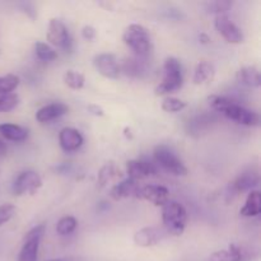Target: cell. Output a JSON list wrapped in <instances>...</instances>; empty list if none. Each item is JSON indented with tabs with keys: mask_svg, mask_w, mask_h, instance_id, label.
Segmentation results:
<instances>
[{
	"mask_svg": "<svg viewBox=\"0 0 261 261\" xmlns=\"http://www.w3.org/2000/svg\"><path fill=\"white\" fill-rule=\"evenodd\" d=\"M116 175V166L114 162H107L98 171V184L101 188L106 186Z\"/></svg>",
	"mask_w": 261,
	"mask_h": 261,
	"instance_id": "f1b7e54d",
	"label": "cell"
},
{
	"mask_svg": "<svg viewBox=\"0 0 261 261\" xmlns=\"http://www.w3.org/2000/svg\"><path fill=\"white\" fill-rule=\"evenodd\" d=\"M35 55L41 61H54L58 59V53L48 43L37 41L35 43Z\"/></svg>",
	"mask_w": 261,
	"mask_h": 261,
	"instance_id": "d4e9b609",
	"label": "cell"
},
{
	"mask_svg": "<svg viewBox=\"0 0 261 261\" xmlns=\"http://www.w3.org/2000/svg\"><path fill=\"white\" fill-rule=\"evenodd\" d=\"M232 7V2L229 0H217V2H211L206 4V9L209 13H214L217 15L224 14L229 8Z\"/></svg>",
	"mask_w": 261,
	"mask_h": 261,
	"instance_id": "1f68e13d",
	"label": "cell"
},
{
	"mask_svg": "<svg viewBox=\"0 0 261 261\" xmlns=\"http://www.w3.org/2000/svg\"><path fill=\"white\" fill-rule=\"evenodd\" d=\"M76 226H78V222L74 217L66 216L63 217L60 221L56 224V232L60 236H68V234H71L74 231H75Z\"/></svg>",
	"mask_w": 261,
	"mask_h": 261,
	"instance_id": "83f0119b",
	"label": "cell"
},
{
	"mask_svg": "<svg viewBox=\"0 0 261 261\" xmlns=\"http://www.w3.org/2000/svg\"><path fill=\"white\" fill-rule=\"evenodd\" d=\"M121 70L124 71L125 75L130 76V78H144L148 74L145 59L137 58V56L124 60L122 66L120 68V71Z\"/></svg>",
	"mask_w": 261,
	"mask_h": 261,
	"instance_id": "ffe728a7",
	"label": "cell"
},
{
	"mask_svg": "<svg viewBox=\"0 0 261 261\" xmlns=\"http://www.w3.org/2000/svg\"><path fill=\"white\" fill-rule=\"evenodd\" d=\"M261 213V194L260 191L252 190L247 195L244 206L240 209L242 217H257Z\"/></svg>",
	"mask_w": 261,
	"mask_h": 261,
	"instance_id": "603a6c76",
	"label": "cell"
},
{
	"mask_svg": "<svg viewBox=\"0 0 261 261\" xmlns=\"http://www.w3.org/2000/svg\"><path fill=\"white\" fill-rule=\"evenodd\" d=\"M153 160L154 165L160 166L166 172L175 176H186L188 175V168L184 165L182 161L177 157L172 149H170L166 145H158L153 152Z\"/></svg>",
	"mask_w": 261,
	"mask_h": 261,
	"instance_id": "277c9868",
	"label": "cell"
},
{
	"mask_svg": "<svg viewBox=\"0 0 261 261\" xmlns=\"http://www.w3.org/2000/svg\"><path fill=\"white\" fill-rule=\"evenodd\" d=\"M64 83L71 89H82L84 87V83H86V78L82 73H78V71L74 70H68L64 74Z\"/></svg>",
	"mask_w": 261,
	"mask_h": 261,
	"instance_id": "4316f807",
	"label": "cell"
},
{
	"mask_svg": "<svg viewBox=\"0 0 261 261\" xmlns=\"http://www.w3.org/2000/svg\"><path fill=\"white\" fill-rule=\"evenodd\" d=\"M87 110H88L89 114H92L93 116H97V117L105 116L103 109H102L101 106H98V105H89V106L87 107Z\"/></svg>",
	"mask_w": 261,
	"mask_h": 261,
	"instance_id": "e575fe53",
	"label": "cell"
},
{
	"mask_svg": "<svg viewBox=\"0 0 261 261\" xmlns=\"http://www.w3.org/2000/svg\"><path fill=\"white\" fill-rule=\"evenodd\" d=\"M93 64L97 71L107 79H117L120 76V65L112 54H98L94 56Z\"/></svg>",
	"mask_w": 261,
	"mask_h": 261,
	"instance_id": "8fae6325",
	"label": "cell"
},
{
	"mask_svg": "<svg viewBox=\"0 0 261 261\" xmlns=\"http://www.w3.org/2000/svg\"><path fill=\"white\" fill-rule=\"evenodd\" d=\"M69 111V107L65 103L61 102H54V103L46 105V106L41 107L37 112H36V120L41 124H46L53 120L59 119V117L64 116L66 112Z\"/></svg>",
	"mask_w": 261,
	"mask_h": 261,
	"instance_id": "d6986e66",
	"label": "cell"
},
{
	"mask_svg": "<svg viewBox=\"0 0 261 261\" xmlns=\"http://www.w3.org/2000/svg\"><path fill=\"white\" fill-rule=\"evenodd\" d=\"M84 138L81 132L74 127H64L59 133V144L65 152H74L83 145Z\"/></svg>",
	"mask_w": 261,
	"mask_h": 261,
	"instance_id": "5bb4252c",
	"label": "cell"
},
{
	"mask_svg": "<svg viewBox=\"0 0 261 261\" xmlns=\"http://www.w3.org/2000/svg\"><path fill=\"white\" fill-rule=\"evenodd\" d=\"M214 76V66L213 64L208 63V61H200L196 65L195 70H194L193 82L194 84L199 86V84H204L206 82H211Z\"/></svg>",
	"mask_w": 261,
	"mask_h": 261,
	"instance_id": "cb8c5ba5",
	"label": "cell"
},
{
	"mask_svg": "<svg viewBox=\"0 0 261 261\" xmlns=\"http://www.w3.org/2000/svg\"><path fill=\"white\" fill-rule=\"evenodd\" d=\"M46 226L43 223L37 224L32 229L25 233L23 239L22 249L18 255V261H37L38 260V250H40L41 240L45 234Z\"/></svg>",
	"mask_w": 261,
	"mask_h": 261,
	"instance_id": "5b68a950",
	"label": "cell"
},
{
	"mask_svg": "<svg viewBox=\"0 0 261 261\" xmlns=\"http://www.w3.org/2000/svg\"><path fill=\"white\" fill-rule=\"evenodd\" d=\"M214 27L218 31L219 35L229 43H242L245 40V36L242 33L241 28L232 22L227 15L221 14L216 15L214 19Z\"/></svg>",
	"mask_w": 261,
	"mask_h": 261,
	"instance_id": "30bf717a",
	"label": "cell"
},
{
	"mask_svg": "<svg viewBox=\"0 0 261 261\" xmlns=\"http://www.w3.org/2000/svg\"><path fill=\"white\" fill-rule=\"evenodd\" d=\"M82 36H83V38H86L88 41L94 40V37H96V30L92 25H84L82 28Z\"/></svg>",
	"mask_w": 261,
	"mask_h": 261,
	"instance_id": "836d02e7",
	"label": "cell"
},
{
	"mask_svg": "<svg viewBox=\"0 0 261 261\" xmlns=\"http://www.w3.org/2000/svg\"><path fill=\"white\" fill-rule=\"evenodd\" d=\"M251 259L249 252L245 251L239 245H229L228 249L218 250L213 252L209 257V261H246Z\"/></svg>",
	"mask_w": 261,
	"mask_h": 261,
	"instance_id": "ac0fdd59",
	"label": "cell"
},
{
	"mask_svg": "<svg viewBox=\"0 0 261 261\" xmlns=\"http://www.w3.org/2000/svg\"><path fill=\"white\" fill-rule=\"evenodd\" d=\"M184 84L182 65L175 56H168L163 64V81L155 87V96H165L181 89Z\"/></svg>",
	"mask_w": 261,
	"mask_h": 261,
	"instance_id": "3957f363",
	"label": "cell"
},
{
	"mask_svg": "<svg viewBox=\"0 0 261 261\" xmlns=\"http://www.w3.org/2000/svg\"><path fill=\"white\" fill-rule=\"evenodd\" d=\"M110 208V205L107 203H105V201H102V203L98 204V206H97V209H98V212H102L103 209H107Z\"/></svg>",
	"mask_w": 261,
	"mask_h": 261,
	"instance_id": "74e56055",
	"label": "cell"
},
{
	"mask_svg": "<svg viewBox=\"0 0 261 261\" xmlns=\"http://www.w3.org/2000/svg\"><path fill=\"white\" fill-rule=\"evenodd\" d=\"M41 186H42V178H41V176L36 171L27 170L23 171V172H20L17 176V178L13 182L12 190L13 194L17 196L25 195V194L33 195Z\"/></svg>",
	"mask_w": 261,
	"mask_h": 261,
	"instance_id": "ba28073f",
	"label": "cell"
},
{
	"mask_svg": "<svg viewBox=\"0 0 261 261\" xmlns=\"http://www.w3.org/2000/svg\"><path fill=\"white\" fill-rule=\"evenodd\" d=\"M47 261H78V260L73 259V257H68V259H50Z\"/></svg>",
	"mask_w": 261,
	"mask_h": 261,
	"instance_id": "f35d334b",
	"label": "cell"
},
{
	"mask_svg": "<svg viewBox=\"0 0 261 261\" xmlns=\"http://www.w3.org/2000/svg\"><path fill=\"white\" fill-rule=\"evenodd\" d=\"M15 212H17V208H15V205H13V204H2V205H0V227L4 226L5 223H8V222L13 218Z\"/></svg>",
	"mask_w": 261,
	"mask_h": 261,
	"instance_id": "d6a6232c",
	"label": "cell"
},
{
	"mask_svg": "<svg viewBox=\"0 0 261 261\" xmlns=\"http://www.w3.org/2000/svg\"><path fill=\"white\" fill-rule=\"evenodd\" d=\"M127 177L134 181L144 180V178L154 176L157 173L154 163L148 160H132L126 162Z\"/></svg>",
	"mask_w": 261,
	"mask_h": 261,
	"instance_id": "7c38bea8",
	"label": "cell"
},
{
	"mask_svg": "<svg viewBox=\"0 0 261 261\" xmlns=\"http://www.w3.org/2000/svg\"><path fill=\"white\" fill-rule=\"evenodd\" d=\"M259 185V173L254 168H249V170L244 171L240 173L236 177V180L232 181L228 185V191H227V196L232 199L237 196L239 194L245 193V191H252L256 186Z\"/></svg>",
	"mask_w": 261,
	"mask_h": 261,
	"instance_id": "9c48e42d",
	"label": "cell"
},
{
	"mask_svg": "<svg viewBox=\"0 0 261 261\" xmlns=\"http://www.w3.org/2000/svg\"><path fill=\"white\" fill-rule=\"evenodd\" d=\"M188 106L185 101L180 98H175V97H167L163 99L162 102V110L166 112H180L182 111L185 107Z\"/></svg>",
	"mask_w": 261,
	"mask_h": 261,
	"instance_id": "f546056e",
	"label": "cell"
},
{
	"mask_svg": "<svg viewBox=\"0 0 261 261\" xmlns=\"http://www.w3.org/2000/svg\"><path fill=\"white\" fill-rule=\"evenodd\" d=\"M165 231L157 228V227H144L135 232L134 242L140 247H150L161 242L165 237ZM167 234V233H166Z\"/></svg>",
	"mask_w": 261,
	"mask_h": 261,
	"instance_id": "2e32d148",
	"label": "cell"
},
{
	"mask_svg": "<svg viewBox=\"0 0 261 261\" xmlns=\"http://www.w3.org/2000/svg\"><path fill=\"white\" fill-rule=\"evenodd\" d=\"M222 114L227 117V119L236 121L237 124L245 125V126H259L260 117L257 112L247 110L242 105H240L236 99L231 102L226 109L222 111Z\"/></svg>",
	"mask_w": 261,
	"mask_h": 261,
	"instance_id": "52a82bcc",
	"label": "cell"
},
{
	"mask_svg": "<svg viewBox=\"0 0 261 261\" xmlns=\"http://www.w3.org/2000/svg\"><path fill=\"white\" fill-rule=\"evenodd\" d=\"M214 122H217V116L214 114H208V112L200 114L189 120L188 124H186V132L193 137H199V135L208 132Z\"/></svg>",
	"mask_w": 261,
	"mask_h": 261,
	"instance_id": "9a60e30c",
	"label": "cell"
},
{
	"mask_svg": "<svg viewBox=\"0 0 261 261\" xmlns=\"http://www.w3.org/2000/svg\"><path fill=\"white\" fill-rule=\"evenodd\" d=\"M8 153V147H7V143L0 138V158L5 157Z\"/></svg>",
	"mask_w": 261,
	"mask_h": 261,
	"instance_id": "d590c367",
	"label": "cell"
},
{
	"mask_svg": "<svg viewBox=\"0 0 261 261\" xmlns=\"http://www.w3.org/2000/svg\"><path fill=\"white\" fill-rule=\"evenodd\" d=\"M46 38L51 45L65 53H70L73 47V40H71L68 27L58 18H53L48 22Z\"/></svg>",
	"mask_w": 261,
	"mask_h": 261,
	"instance_id": "8992f818",
	"label": "cell"
},
{
	"mask_svg": "<svg viewBox=\"0 0 261 261\" xmlns=\"http://www.w3.org/2000/svg\"><path fill=\"white\" fill-rule=\"evenodd\" d=\"M19 76L15 74H7L0 76V96L10 94L18 86H19Z\"/></svg>",
	"mask_w": 261,
	"mask_h": 261,
	"instance_id": "484cf974",
	"label": "cell"
},
{
	"mask_svg": "<svg viewBox=\"0 0 261 261\" xmlns=\"http://www.w3.org/2000/svg\"><path fill=\"white\" fill-rule=\"evenodd\" d=\"M199 40H200V43H203V45H208V43H211V37H209L208 35H205V33H200Z\"/></svg>",
	"mask_w": 261,
	"mask_h": 261,
	"instance_id": "8d00e7d4",
	"label": "cell"
},
{
	"mask_svg": "<svg viewBox=\"0 0 261 261\" xmlns=\"http://www.w3.org/2000/svg\"><path fill=\"white\" fill-rule=\"evenodd\" d=\"M236 79L244 86L252 87V88H259L261 84L260 71L255 65L244 66L240 69L236 74Z\"/></svg>",
	"mask_w": 261,
	"mask_h": 261,
	"instance_id": "44dd1931",
	"label": "cell"
},
{
	"mask_svg": "<svg viewBox=\"0 0 261 261\" xmlns=\"http://www.w3.org/2000/svg\"><path fill=\"white\" fill-rule=\"evenodd\" d=\"M0 137L10 142H23L28 138V130L17 124H0Z\"/></svg>",
	"mask_w": 261,
	"mask_h": 261,
	"instance_id": "7402d4cb",
	"label": "cell"
},
{
	"mask_svg": "<svg viewBox=\"0 0 261 261\" xmlns=\"http://www.w3.org/2000/svg\"><path fill=\"white\" fill-rule=\"evenodd\" d=\"M140 186L138 185L137 181L132 180V178H125L121 182L116 184V185L112 186V189L110 190V196L114 199L115 201H119L121 199L126 198H138L139 195Z\"/></svg>",
	"mask_w": 261,
	"mask_h": 261,
	"instance_id": "e0dca14e",
	"label": "cell"
},
{
	"mask_svg": "<svg viewBox=\"0 0 261 261\" xmlns=\"http://www.w3.org/2000/svg\"><path fill=\"white\" fill-rule=\"evenodd\" d=\"M188 212L178 201L168 200L162 206L163 231L171 236H181L185 231Z\"/></svg>",
	"mask_w": 261,
	"mask_h": 261,
	"instance_id": "7a4b0ae2",
	"label": "cell"
},
{
	"mask_svg": "<svg viewBox=\"0 0 261 261\" xmlns=\"http://www.w3.org/2000/svg\"><path fill=\"white\" fill-rule=\"evenodd\" d=\"M138 198L144 199L155 206H163L170 200V191L162 185H147L140 188Z\"/></svg>",
	"mask_w": 261,
	"mask_h": 261,
	"instance_id": "4fadbf2b",
	"label": "cell"
},
{
	"mask_svg": "<svg viewBox=\"0 0 261 261\" xmlns=\"http://www.w3.org/2000/svg\"><path fill=\"white\" fill-rule=\"evenodd\" d=\"M19 103V97L14 93L10 94H4V96H0V114L2 112H9L13 109L18 106Z\"/></svg>",
	"mask_w": 261,
	"mask_h": 261,
	"instance_id": "4dcf8cb0",
	"label": "cell"
},
{
	"mask_svg": "<svg viewBox=\"0 0 261 261\" xmlns=\"http://www.w3.org/2000/svg\"><path fill=\"white\" fill-rule=\"evenodd\" d=\"M122 41L137 58L147 59L152 53V41H150L149 32L142 24L133 23L127 25L122 33Z\"/></svg>",
	"mask_w": 261,
	"mask_h": 261,
	"instance_id": "6da1fadb",
	"label": "cell"
}]
</instances>
